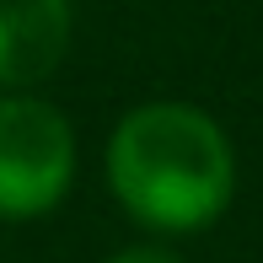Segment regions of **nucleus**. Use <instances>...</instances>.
<instances>
[{
	"instance_id": "1",
	"label": "nucleus",
	"mask_w": 263,
	"mask_h": 263,
	"mask_svg": "<svg viewBox=\"0 0 263 263\" xmlns=\"http://www.w3.org/2000/svg\"><path fill=\"white\" fill-rule=\"evenodd\" d=\"M107 183L151 231H204L231 204L236 156L204 107L145 102L118 118L107 140Z\"/></svg>"
},
{
	"instance_id": "2",
	"label": "nucleus",
	"mask_w": 263,
	"mask_h": 263,
	"mask_svg": "<svg viewBox=\"0 0 263 263\" xmlns=\"http://www.w3.org/2000/svg\"><path fill=\"white\" fill-rule=\"evenodd\" d=\"M76 177V135L65 113L32 91H0V220L54 210Z\"/></svg>"
},
{
	"instance_id": "3",
	"label": "nucleus",
	"mask_w": 263,
	"mask_h": 263,
	"mask_svg": "<svg viewBox=\"0 0 263 263\" xmlns=\"http://www.w3.org/2000/svg\"><path fill=\"white\" fill-rule=\"evenodd\" d=\"M70 6L65 0H0V91H27L65 59Z\"/></svg>"
},
{
	"instance_id": "4",
	"label": "nucleus",
	"mask_w": 263,
	"mask_h": 263,
	"mask_svg": "<svg viewBox=\"0 0 263 263\" xmlns=\"http://www.w3.org/2000/svg\"><path fill=\"white\" fill-rule=\"evenodd\" d=\"M107 263H183V258L166 253V247H124V253L107 258Z\"/></svg>"
}]
</instances>
